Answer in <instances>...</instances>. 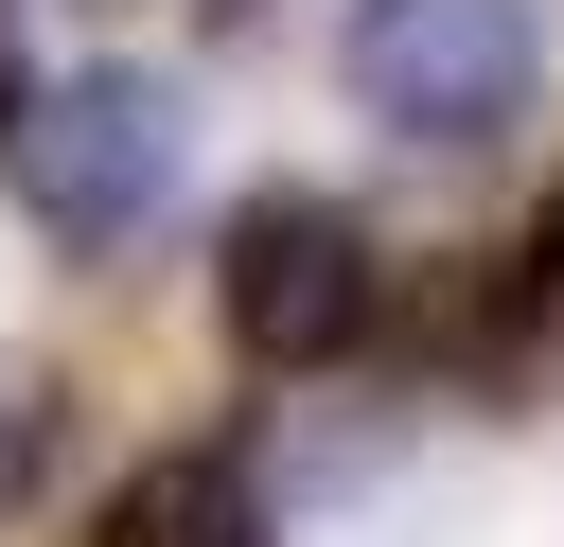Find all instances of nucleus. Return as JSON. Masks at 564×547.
<instances>
[{"instance_id": "3", "label": "nucleus", "mask_w": 564, "mask_h": 547, "mask_svg": "<svg viewBox=\"0 0 564 547\" xmlns=\"http://www.w3.org/2000/svg\"><path fill=\"white\" fill-rule=\"evenodd\" d=\"M370 300H388V265L335 194H247L229 247H212V318H229L247 371H335L370 335Z\"/></svg>"}, {"instance_id": "2", "label": "nucleus", "mask_w": 564, "mask_h": 547, "mask_svg": "<svg viewBox=\"0 0 564 547\" xmlns=\"http://www.w3.org/2000/svg\"><path fill=\"white\" fill-rule=\"evenodd\" d=\"M0 159H18V212H35L53 247H123V229L176 194V88H159V71H70V88H18Z\"/></svg>"}, {"instance_id": "7", "label": "nucleus", "mask_w": 564, "mask_h": 547, "mask_svg": "<svg viewBox=\"0 0 564 547\" xmlns=\"http://www.w3.org/2000/svg\"><path fill=\"white\" fill-rule=\"evenodd\" d=\"M18 88H35V71H18V0H0V124H18Z\"/></svg>"}, {"instance_id": "1", "label": "nucleus", "mask_w": 564, "mask_h": 547, "mask_svg": "<svg viewBox=\"0 0 564 547\" xmlns=\"http://www.w3.org/2000/svg\"><path fill=\"white\" fill-rule=\"evenodd\" d=\"M529 71H546L529 0H352L335 18V88L388 141H494L529 106Z\"/></svg>"}, {"instance_id": "4", "label": "nucleus", "mask_w": 564, "mask_h": 547, "mask_svg": "<svg viewBox=\"0 0 564 547\" xmlns=\"http://www.w3.org/2000/svg\"><path fill=\"white\" fill-rule=\"evenodd\" d=\"M88 547H264V512H247V476H229V459H194V441H176V459H141V476L106 494V529H88Z\"/></svg>"}, {"instance_id": "6", "label": "nucleus", "mask_w": 564, "mask_h": 547, "mask_svg": "<svg viewBox=\"0 0 564 547\" xmlns=\"http://www.w3.org/2000/svg\"><path fill=\"white\" fill-rule=\"evenodd\" d=\"M529 265H546V300H564V194H546V229H529Z\"/></svg>"}, {"instance_id": "5", "label": "nucleus", "mask_w": 564, "mask_h": 547, "mask_svg": "<svg viewBox=\"0 0 564 547\" xmlns=\"http://www.w3.org/2000/svg\"><path fill=\"white\" fill-rule=\"evenodd\" d=\"M35 441H53V423H35V406H18V388H0V512H18V494H35Z\"/></svg>"}]
</instances>
